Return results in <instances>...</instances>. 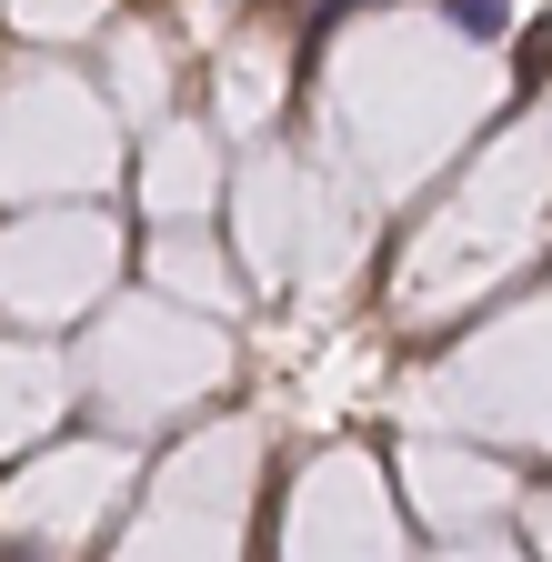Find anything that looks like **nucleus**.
<instances>
[{
    "label": "nucleus",
    "mask_w": 552,
    "mask_h": 562,
    "mask_svg": "<svg viewBox=\"0 0 552 562\" xmlns=\"http://www.w3.org/2000/svg\"><path fill=\"white\" fill-rule=\"evenodd\" d=\"M442 21H452L462 41H503V31H512V0H442Z\"/></svg>",
    "instance_id": "obj_1"
},
{
    "label": "nucleus",
    "mask_w": 552,
    "mask_h": 562,
    "mask_svg": "<svg viewBox=\"0 0 552 562\" xmlns=\"http://www.w3.org/2000/svg\"><path fill=\"white\" fill-rule=\"evenodd\" d=\"M522 81H552V21L522 31Z\"/></svg>",
    "instance_id": "obj_2"
}]
</instances>
